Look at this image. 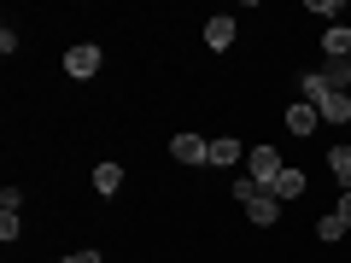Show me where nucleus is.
I'll list each match as a JSON object with an SVG mask.
<instances>
[{
  "label": "nucleus",
  "instance_id": "2",
  "mask_svg": "<svg viewBox=\"0 0 351 263\" xmlns=\"http://www.w3.org/2000/svg\"><path fill=\"white\" fill-rule=\"evenodd\" d=\"M281 170H287V158H281L276 147H252V152H246V175L258 181V188H276Z\"/></svg>",
  "mask_w": 351,
  "mask_h": 263
},
{
  "label": "nucleus",
  "instance_id": "13",
  "mask_svg": "<svg viewBox=\"0 0 351 263\" xmlns=\"http://www.w3.org/2000/svg\"><path fill=\"white\" fill-rule=\"evenodd\" d=\"M322 76L339 88V94H351V64H334V59H328V64H322Z\"/></svg>",
  "mask_w": 351,
  "mask_h": 263
},
{
  "label": "nucleus",
  "instance_id": "9",
  "mask_svg": "<svg viewBox=\"0 0 351 263\" xmlns=\"http://www.w3.org/2000/svg\"><path fill=\"white\" fill-rule=\"evenodd\" d=\"M304 188H311V181H304V170H299V164H287V170L276 175V188H269V193L287 205V199H304Z\"/></svg>",
  "mask_w": 351,
  "mask_h": 263
},
{
  "label": "nucleus",
  "instance_id": "11",
  "mask_svg": "<svg viewBox=\"0 0 351 263\" xmlns=\"http://www.w3.org/2000/svg\"><path fill=\"white\" fill-rule=\"evenodd\" d=\"M240 158H246V147H240L234 135H217L211 140V164H223V170H228V164H240Z\"/></svg>",
  "mask_w": 351,
  "mask_h": 263
},
{
  "label": "nucleus",
  "instance_id": "16",
  "mask_svg": "<svg viewBox=\"0 0 351 263\" xmlns=\"http://www.w3.org/2000/svg\"><path fill=\"white\" fill-rule=\"evenodd\" d=\"M71 263H106V251H94V246H82V251H71Z\"/></svg>",
  "mask_w": 351,
  "mask_h": 263
},
{
  "label": "nucleus",
  "instance_id": "6",
  "mask_svg": "<svg viewBox=\"0 0 351 263\" xmlns=\"http://www.w3.org/2000/svg\"><path fill=\"white\" fill-rule=\"evenodd\" d=\"M316 112H322V123H334V129H351V94L328 88L322 100H316Z\"/></svg>",
  "mask_w": 351,
  "mask_h": 263
},
{
  "label": "nucleus",
  "instance_id": "15",
  "mask_svg": "<svg viewBox=\"0 0 351 263\" xmlns=\"http://www.w3.org/2000/svg\"><path fill=\"white\" fill-rule=\"evenodd\" d=\"M304 6H311L316 18H339V0H304Z\"/></svg>",
  "mask_w": 351,
  "mask_h": 263
},
{
  "label": "nucleus",
  "instance_id": "8",
  "mask_svg": "<svg viewBox=\"0 0 351 263\" xmlns=\"http://www.w3.org/2000/svg\"><path fill=\"white\" fill-rule=\"evenodd\" d=\"M117 188H123V164H117V158H100V164H94V193L112 199Z\"/></svg>",
  "mask_w": 351,
  "mask_h": 263
},
{
  "label": "nucleus",
  "instance_id": "18",
  "mask_svg": "<svg viewBox=\"0 0 351 263\" xmlns=\"http://www.w3.org/2000/svg\"><path fill=\"white\" fill-rule=\"evenodd\" d=\"M59 263H71V258H59Z\"/></svg>",
  "mask_w": 351,
  "mask_h": 263
},
{
  "label": "nucleus",
  "instance_id": "17",
  "mask_svg": "<svg viewBox=\"0 0 351 263\" xmlns=\"http://www.w3.org/2000/svg\"><path fill=\"white\" fill-rule=\"evenodd\" d=\"M334 216H339V223L351 228V193H339V205H334Z\"/></svg>",
  "mask_w": 351,
  "mask_h": 263
},
{
  "label": "nucleus",
  "instance_id": "5",
  "mask_svg": "<svg viewBox=\"0 0 351 263\" xmlns=\"http://www.w3.org/2000/svg\"><path fill=\"white\" fill-rule=\"evenodd\" d=\"M170 158L176 164H211V140H205V135H176L170 140Z\"/></svg>",
  "mask_w": 351,
  "mask_h": 263
},
{
  "label": "nucleus",
  "instance_id": "14",
  "mask_svg": "<svg viewBox=\"0 0 351 263\" xmlns=\"http://www.w3.org/2000/svg\"><path fill=\"white\" fill-rule=\"evenodd\" d=\"M18 234H24V216H18V211H0V240H6V246H12Z\"/></svg>",
  "mask_w": 351,
  "mask_h": 263
},
{
  "label": "nucleus",
  "instance_id": "12",
  "mask_svg": "<svg viewBox=\"0 0 351 263\" xmlns=\"http://www.w3.org/2000/svg\"><path fill=\"white\" fill-rule=\"evenodd\" d=\"M346 234H351V228H346V223H339V216H334V211H328V216H322V223H316V240H322V246H339V240H346Z\"/></svg>",
  "mask_w": 351,
  "mask_h": 263
},
{
  "label": "nucleus",
  "instance_id": "10",
  "mask_svg": "<svg viewBox=\"0 0 351 263\" xmlns=\"http://www.w3.org/2000/svg\"><path fill=\"white\" fill-rule=\"evenodd\" d=\"M322 158H328V170H334V181L351 193V140H346V147H328Z\"/></svg>",
  "mask_w": 351,
  "mask_h": 263
},
{
  "label": "nucleus",
  "instance_id": "4",
  "mask_svg": "<svg viewBox=\"0 0 351 263\" xmlns=\"http://www.w3.org/2000/svg\"><path fill=\"white\" fill-rule=\"evenodd\" d=\"M281 123L293 129V140H304V135H316V123H322V112H316L311 100H293L287 112H281Z\"/></svg>",
  "mask_w": 351,
  "mask_h": 263
},
{
  "label": "nucleus",
  "instance_id": "1",
  "mask_svg": "<svg viewBox=\"0 0 351 263\" xmlns=\"http://www.w3.org/2000/svg\"><path fill=\"white\" fill-rule=\"evenodd\" d=\"M234 205H246V223L252 228H276L281 223V199L269 188H258L252 175H240V181H234Z\"/></svg>",
  "mask_w": 351,
  "mask_h": 263
},
{
  "label": "nucleus",
  "instance_id": "3",
  "mask_svg": "<svg viewBox=\"0 0 351 263\" xmlns=\"http://www.w3.org/2000/svg\"><path fill=\"white\" fill-rule=\"evenodd\" d=\"M100 64H106V53L94 47V41H76V47L64 53V76H71V82H88V76L100 71Z\"/></svg>",
  "mask_w": 351,
  "mask_h": 263
},
{
  "label": "nucleus",
  "instance_id": "19",
  "mask_svg": "<svg viewBox=\"0 0 351 263\" xmlns=\"http://www.w3.org/2000/svg\"><path fill=\"white\" fill-rule=\"evenodd\" d=\"M346 135H351V129H346Z\"/></svg>",
  "mask_w": 351,
  "mask_h": 263
},
{
  "label": "nucleus",
  "instance_id": "7",
  "mask_svg": "<svg viewBox=\"0 0 351 263\" xmlns=\"http://www.w3.org/2000/svg\"><path fill=\"white\" fill-rule=\"evenodd\" d=\"M234 18H228V12H217V18H205V47H211V53H228V47H234Z\"/></svg>",
  "mask_w": 351,
  "mask_h": 263
}]
</instances>
